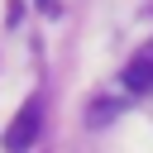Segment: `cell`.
<instances>
[{
    "label": "cell",
    "instance_id": "1",
    "mask_svg": "<svg viewBox=\"0 0 153 153\" xmlns=\"http://www.w3.org/2000/svg\"><path fill=\"white\" fill-rule=\"evenodd\" d=\"M38 129H43V100L29 96V100L19 105V115H14V124L5 129V148H10V153H29L33 139H38Z\"/></svg>",
    "mask_w": 153,
    "mask_h": 153
},
{
    "label": "cell",
    "instance_id": "2",
    "mask_svg": "<svg viewBox=\"0 0 153 153\" xmlns=\"http://www.w3.org/2000/svg\"><path fill=\"white\" fill-rule=\"evenodd\" d=\"M124 86L134 96H153V53H143V57H134L124 67Z\"/></svg>",
    "mask_w": 153,
    "mask_h": 153
},
{
    "label": "cell",
    "instance_id": "3",
    "mask_svg": "<svg viewBox=\"0 0 153 153\" xmlns=\"http://www.w3.org/2000/svg\"><path fill=\"white\" fill-rule=\"evenodd\" d=\"M115 115H120V105H115V100H100V105H91V124H110Z\"/></svg>",
    "mask_w": 153,
    "mask_h": 153
}]
</instances>
